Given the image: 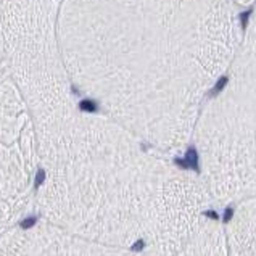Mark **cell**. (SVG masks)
Instances as JSON below:
<instances>
[{
  "mask_svg": "<svg viewBox=\"0 0 256 256\" xmlns=\"http://www.w3.org/2000/svg\"><path fill=\"white\" fill-rule=\"evenodd\" d=\"M38 144L23 97L0 68V237L16 228L38 187Z\"/></svg>",
  "mask_w": 256,
  "mask_h": 256,
  "instance_id": "cell-4",
  "label": "cell"
},
{
  "mask_svg": "<svg viewBox=\"0 0 256 256\" xmlns=\"http://www.w3.org/2000/svg\"><path fill=\"white\" fill-rule=\"evenodd\" d=\"M54 18V0H0L4 63L38 144L42 221L132 253L166 250L194 206V187L158 150L84 106L62 66Z\"/></svg>",
  "mask_w": 256,
  "mask_h": 256,
  "instance_id": "cell-1",
  "label": "cell"
},
{
  "mask_svg": "<svg viewBox=\"0 0 256 256\" xmlns=\"http://www.w3.org/2000/svg\"><path fill=\"white\" fill-rule=\"evenodd\" d=\"M0 256H137V253L92 242L58 226L38 224L10 229L0 237Z\"/></svg>",
  "mask_w": 256,
  "mask_h": 256,
  "instance_id": "cell-5",
  "label": "cell"
},
{
  "mask_svg": "<svg viewBox=\"0 0 256 256\" xmlns=\"http://www.w3.org/2000/svg\"><path fill=\"white\" fill-rule=\"evenodd\" d=\"M198 158L216 186L256 182V8L194 129Z\"/></svg>",
  "mask_w": 256,
  "mask_h": 256,
  "instance_id": "cell-3",
  "label": "cell"
},
{
  "mask_svg": "<svg viewBox=\"0 0 256 256\" xmlns=\"http://www.w3.org/2000/svg\"><path fill=\"white\" fill-rule=\"evenodd\" d=\"M54 31L79 97L172 152L192 137L244 28L232 0H62Z\"/></svg>",
  "mask_w": 256,
  "mask_h": 256,
  "instance_id": "cell-2",
  "label": "cell"
},
{
  "mask_svg": "<svg viewBox=\"0 0 256 256\" xmlns=\"http://www.w3.org/2000/svg\"><path fill=\"white\" fill-rule=\"evenodd\" d=\"M232 214H234L232 208H228V210H226V214H224V221H226V222H228V221H230Z\"/></svg>",
  "mask_w": 256,
  "mask_h": 256,
  "instance_id": "cell-6",
  "label": "cell"
},
{
  "mask_svg": "<svg viewBox=\"0 0 256 256\" xmlns=\"http://www.w3.org/2000/svg\"><path fill=\"white\" fill-rule=\"evenodd\" d=\"M4 64V52H2V34H0V68Z\"/></svg>",
  "mask_w": 256,
  "mask_h": 256,
  "instance_id": "cell-7",
  "label": "cell"
}]
</instances>
